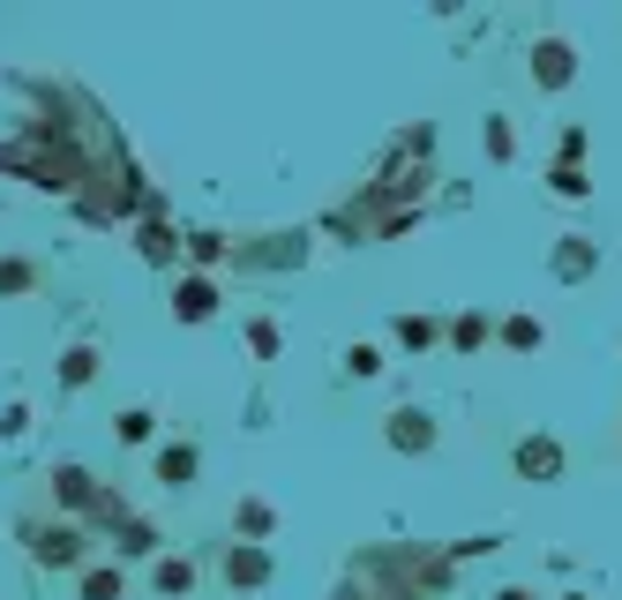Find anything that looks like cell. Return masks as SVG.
Here are the masks:
<instances>
[{"mask_svg": "<svg viewBox=\"0 0 622 600\" xmlns=\"http://www.w3.org/2000/svg\"><path fill=\"white\" fill-rule=\"evenodd\" d=\"M23 548L45 570H84V533L76 525H53V518H23Z\"/></svg>", "mask_w": 622, "mask_h": 600, "instance_id": "1", "label": "cell"}, {"mask_svg": "<svg viewBox=\"0 0 622 600\" xmlns=\"http://www.w3.org/2000/svg\"><path fill=\"white\" fill-rule=\"evenodd\" d=\"M53 503H68V511H90L98 503V480L84 466H53Z\"/></svg>", "mask_w": 622, "mask_h": 600, "instance_id": "2", "label": "cell"}, {"mask_svg": "<svg viewBox=\"0 0 622 600\" xmlns=\"http://www.w3.org/2000/svg\"><path fill=\"white\" fill-rule=\"evenodd\" d=\"M210 308H218V293H210V278H188V286L173 293V315H188V323H203Z\"/></svg>", "mask_w": 622, "mask_h": 600, "instance_id": "3", "label": "cell"}, {"mask_svg": "<svg viewBox=\"0 0 622 600\" xmlns=\"http://www.w3.org/2000/svg\"><path fill=\"white\" fill-rule=\"evenodd\" d=\"M158 480H166V488H188V480H196V451H188V443H166V451H158Z\"/></svg>", "mask_w": 622, "mask_h": 600, "instance_id": "4", "label": "cell"}, {"mask_svg": "<svg viewBox=\"0 0 622 600\" xmlns=\"http://www.w3.org/2000/svg\"><path fill=\"white\" fill-rule=\"evenodd\" d=\"M151 586H158V593H188V586H196V563H188V556H158Z\"/></svg>", "mask_w": 622, "mask_h": 600, "instance_id": "5", "label": "cell"}, {"mask_svg": "<svg viewBox=\"0 0 622 600\" xmlns=\"http://www.w3.org/2000/svg\"><path fill=\"white\" fill-rule=\"evenodd\" d=\"M121 593H127L121 563H98V570H84V600H121Z\"/></svg>", "mask_w": 622, "mask_h": 600, "instance_id": "6", "label": "cell"}, {"mask_svg": "<svg viewBox=\"0 0 622 600\" xmlns=\"http://www.w3.org/2000/svg\"><path fill=\"white\" fill-rule=\"evenodd\" d=\"M31 286H38V263H23V256H0V300L31 293Z\"/></svg>", "mask_w": 622, "mask_h": 600, "instance_id": "7", "label": "cell"}, {"mask_svg": "<svg viewBox=\"0 0 622 600\" xmlns=\"http://www.w3.org/2000/svg\"><path fill=\"white\" fill-rule=\"evenodd\" d=\"M90 376H98V345H68V353H60V384L76 390V384H90Z\"/></svg>", "mask_w": 622, "mask_h": 600, "instance_id": "8", "label": "cell"}, {"mask_svg": "<svg viewBox=\"0 0 622 600\" xmlns=\"http://www.w3.org/2000/svg\"><path fill=\"white\" fill-rule=\"evenodd\" d=\"M225 578H233V586H263V578H270V563L255 556V548H233V563H225Z\"/></svg>", "mask_w": 622, "mask_h": 600, "instance_id": "9", "label": "cell"}, {"mask_svg": "<svg viewBox=\"0 0 622 600\" xmlns=\"http://www.w3.org/2000/svg\"><path fill=\"white\" fill-rule=\"evenodd\" d=\"M113 435H121V443H143V435H151V413H143V405H127L121 421H113Z\"/></svg>", "mask_w": 622, "mask_h": 600, "instance_id": "10", "label": "cell"}, {"mask_svg": "<svg viewBox=\"0 0 622 600\" xmlns=\"http://www.w3.org/2000/svg\"><path fill=\"white\" fill-rule=\"evenodd\" d=\"M121 548L127 556H143V548H158V533H151V525H121Z\"/></svg>", "mask_w": 622, "mask_h": 600, "instance_id": "11", "label": "cell"}, {"mask_svg": "<svg viewBox=\"0 0 622 600\" xmlns=\"http://www.w3.org/2000/svg\"><path fill=\"white\" fill-rule=\"evenodd\" d=\"M233 525H248V533H270V511H263V503H241V518H233Z\"/></svg>", "mask_w": 622, "mask_h": 600, "instance_id": "12", "label": "cell"}]
</instances>
